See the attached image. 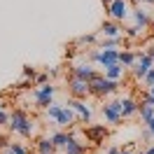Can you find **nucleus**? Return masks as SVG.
<instances>
[{"label": "nucleus", "mask_w": 154, "mask_h": 154, "mask_svg": "<svg viewBox=\"0 0 154 154\" xmlns=\"http://www.w3.org/2000/svg\"><path fill=\"white\" fill-rule=\"evenodd\" d=\"M72 122H75V110L63 105V110H61V115H58V119H56V124L58 126H70Z\"/></svg>", "instance_id": "obj_12"}, {"label": "nucleus", "mask_w": 154, "mask_h": 154, "mask_svg": "<svg viewBox=\"0 0 154 154\" xmlns=\"http://www.w3.org/2000/svg\"><path fill=\"white\" fill-rule=\"evenodd\" d=\"M135 58H138V54H133V51H119V66H124V68H133Z\"/></svg>", "instance_id": "obj_17"}, {"label": "nucleus", "mask_w": 154, "mask_h": 154, "mask_svg": "<svg viewBox=\"0 0 154 154\" xmlns=\"http://www.w3.org/2000/svg\"><path fill=\"white\" fill-rule=\"evenodd\" d=\"M145 128H147V131L152 133V138H154V119H152V122H147V124H145Z\"/></svg>", "instance_id": "obj_33"}, {"label": "nucleus", "mask_w": 154, "mask_h": 154, "mask_svg": "<svg viewBox=\"0 0 154 154\" xmlns=\"http://www.w3.org/2000/svg\"><path fill=\"white\" fill-rule=\"evenodd\" d=\"M68 107H72L77 115L82 117V122H84V124H89V122H91V107H89L87 103H82L79 98H72V100H68Z\"/></svg>", "instance_id": "obj_7"}, {"label": "nucleus", "mask_w": 154, "mask_h": 154, "mask_svg": "<svg viewBox=\"0 0 154 154\" xmlns=\"http://www.w3.org/2000/svg\"><path fill=\"white\" fill-rule=\"evenodd\" d=\"M10 128L14 131V133H19L21 138H30L33 131H35L30 117L26 115L23 110H12V112H10Z\"/></svg>", "instance_id": "obj_1"}, {"label": "nucleus", "mask_w": 154, "mask_h": 154, "mask_svg": "<svg viewBox=\"0 0 154 154\" xmlns=\"http://www.w3.org/2000/svg\"><path fill=\"white\" fill-rule=\"evenodd\" d=\"M56 145L51 143V138H40L38 140V154H54Z\"/></svg>", "instance_id": "obj_15"}, {"label": "nucleus", "mask_w": 154, "mask_h": 154, "mask_svg": "<svg viewBox=\"0 0 154 154\" xmlns=\"http://www.w3.org/2000/svg\"><path fill=\"white\" fill-rule=\"evenodd\" d=\"M138 33H140V28H138V26H131V28L126 30V35H128V38H135Z\"/></svg>", "instance_id": "obj_29"}, {"label": "nucleus", "mask_w": 154, "mask_h": 154, "mask_svg": "<svg viewBox=\"0 0 154 154\" xmlns=\"http://www.w3.org/2000/svg\"><path fill=\"white\" fill-rule=\"evenodd\" d=\"M115 91H117V82L107 79V77L98 75L96 79L89 82V94H94V96H107V94H115Z\"/></svg>", "instance_id": "obj_2"}, {"label": "nucleus", "mask_w": 154, "mask_h": 154, "mask_svg": "<svg viewBox=\"0 0 154 154\" xmlns=\"http://www.w3.org/2000/svg\"><path fill=\"white\" fill-rule=\"evenodd\" d=\"M122 75H124V66H119V63H117V66L105 68V77H107V79H112V82H117Z\"/></svg>", "instance_id": "obj_18"}, {"label": "nucleus", "mask_w": 154, "mask_h": 154, "mask_svg": "<svg viewBox=\"0 0 154 154\" xmlns=\"http://www.w3.org/2000/svg\"><path fill=\"white\" fill-rule=\"evenodd\" d=\"M23 75H26V77H30V79H33V77H38V75H35V70H33L30 66H23Z\"/></svg>", "instance_id": "obj_28"}, {"label": "nucleus", "mask_w": 154, "mask_h": 154, "mask_svg": "<svg viewBox=\"0 0 154 154\" xmlns=\"http://www.w3.org/2000/svg\"><path fill=\"white\" fill-rule=\"evenodd\" d=\"M147 94H149V96H154V87H149V89H147Z\"/></svg>", "instance_id": "obj_38"}, {"label": "nucleus", "mask_w": 154, "mask_h": 154, "mask_svg": "<svg viewBox=\"0 0 154 154\" xmlns=\"http://www.w3.org/2000/svg\"><path fill=\"white\" fill-rule=\"evenodd\" d=\"M103 117H105L110 124H117L122 119V100H110L103 105Z\"/></svg>", "instance_id": "obj_6"}, {"label": "nucleus", "mask_w": 154, "mask_h": 154, "mask_svg": "<svg viewBox=\"0 0 154 154\" xmlns=\"http://www.w3.org/2000/svg\"><path fill=\"white\" fill-rule=\"evenodd\" d=\"M103 2H105V5H110V2H112V0H103Z\"/></svg>", "instance_id": "obj_41"}, {"label": "nucleus", "mask_w": 154, "mask_h": 154, "mask_svg": "<svg viewBox=\"0 0 154 154\" xmlns=\"http://www.w3.org/2000/svg\"><path fill=\"white\" fill-rule=\"evenodd\" d=\"M143 2H149V5H154V0H143Z\"/></svg>", "instance_id": "obj_40"}, {"label": "nucleus", "mask_w": 154, "mask_h": 154, "mask_svg": "<svg viewBox=\"0 0 154 154\" xmlns=\"http://www.w3.org/2000/svg\"><path fill=\"white\" fill-rule=\"evenodd\" d=\"M103 68H110V66H117L119 63V51L117 49H100V61H98Z\"/></svg>", "instance_id": "obj_9"}, {"label": "nucleus", "mask_w": 154, "mask_h": 154, "mask_svg": "<svg viewBox=\"0 0 154 154\" xmlns=\"http://www.w3.org/2000/svg\"><path fill=\"white\" fill-rule=\"evenodd\" d=\"M133 19H135V26L140 30L147 28V26H152V19H149V14L145 10H133Z\"/></svg>", "instance_id": "obj_14"}, {"label": "nucleus", "mask_w": 154, "mask_h": 154, "mask_svg": "<svg viewBox=\"0 0 154 154\" xmlns=\"http://www.w3.org/2000/svg\"><path fill=\"white\" fill-rule=\"evenodd\" d=\"M54 91H56V89L51 87V84H45V87H40L38 91H35V105H38V107H42V110H47V107L51 105Z\"/></svg>", "instance_id": "obj_5"}, {"label": "nucleus", "mask_w": 154, "mask_h": 154, "mask_svg": "<svg viewBox=\"0 0 154 154\" xmlns=\"http://www.w3.org/2000/svg\"><path fill=\"white\" fill-rule=\"evenodd\" d=\"M138 107H140V103H135L133 98H122V117H133Z\"/></svg>", "instance_id": "obj_13"}, {"label": "nucleus", "mask_w": 154, "mask_h": 154, "mask_svg": "<svg viewBox=\"0 0 154 154\" xmlns=\"http://www.w3.org/2000/svg\"><path fill=\"white\" fill-rule=\"evenodd\" d=\"M149 138H152V133H149V131L145 128V131H143V140H149Z\"/></svg>", "instance_id": "obj_35"}, {"label": "nucleus", "mask_w": 154, "mask_h": 154, "mask_svg": "<svg viewBox=\"0 0 154 154\" xmlns=\"http://www.w3.org/2000/svg\"><path fill=\"white\" fill-rule=\"evenodd\" d=\"M138 115L143 117V122L147 124V122H152V119H154V107H152V105H145V103H140V107H138Z\"/></svg>", "instance_id": "obj_19"}, {"label": "nucleus", "mask_w": 154, "mask_h": 154, "mask_svg": "<svg viewBox=\"0 0 154 154\" xmlns=\"http://www.w3.org/2000/svg\"><path fill=\"white\" fill-rule=\"evenodd\" d=\"M147 54H149V58L154 61V45H152V47H147Z\"/></svg>", "instance_id": "obj_36"}, {"label": "nucleus", "mask_w": 154, "mask_h": 154, "mask_svg": "<svg viewBox=\"0 0 154 154\" xmlns=\"http://www.w3.org/2000/svg\"><path fill=\"white\" fill-rule=\"evenodd\" d=\"M117 45H122V38H107L103 45H100V49H115Z\"/></svg>", "instance_id": "obj_24"}, {"label": "nucleus", "mask_w": 154, "mask_h": 154, "mask_svg": "<svg viewBox=\"0 0 154 154\" xmlns=\"http://www.w3.org/2000/svg\"><path fill=\"white\" fill-rule=\"evenodd\" d=\"M84 149H87V147L82 143H77L75 138H70V143L66 145V154H84Z\"/></svg>", "instance_id": "obj_20"}, {"label": "nucleus", "mask_w": 154, "mask_h": 154, "mask_svg": "<svg viewBox=\"0 0 154 154\" xmlns=\"http://www.w3.org/2000/svg\"><path fill=\"white\" fill-rule=\"evenodd\" d=\"M47 79H49V75H38V77H35V82H38V84H42V87L47 84Z\"/></svg>", "instance_id": "obj_31"}, {"label": "nucleus", "mask_w": 154, "mask_h": 154, "mask_svg": "<svg viewBox=\"0 0 154 154\" xmlns=\"http://www.w3.org/2000/svg\"><path fill=\"white\" fill-rule=\"evenodd\" d=\"M70 94L75 98H84L89 94V82H82L77 77H70Z\"/></svg>", "instance_id": "obj_10"}, {"label": "nucleus", "mask_w": 154, "mask_h": 154, "mask_svg": "<svg viewBox=\"0 0 154 154\" xmlns=\"http://www.w3.org/2000/svg\"><path fill=\"white\" fill-rule=\"evenodd\" d=\"M5 154H28V149L19 143H10V147L5 149Z\"/></svg>", "instance_id": "obj_22"}, {"label": "nucleus", "mask_w": 154, "mask_h": 154, "mask_svg": "<svg viewBox=\"0 0 154 154\" xmlns=\"http://www.w3.org/2000/svg\"><path fill=\"white\" fill-rule=\"evenodd\" d=\"M0 124H7V126H10V115L2 110V105H0Z\"/></svg>", "instance_id": "obj_26"}, {"label": "nucleus", "mask_w": 154, "mask_h": 154, "mask_svg": "<svg viewBox=\"0 0 154 154\" xmlns=\"http://www.w3.org/2000/svg\"><path fill=\"white\" fill-rule=\"evenodd\" d=\"M103 35L105 38H122V28L117 26L115 21H105L103 23Z\"/></svg>", "instance_id": "obj_16"}, {"label": "nucleus", "mask_w": 154, "mask_h": 154, "mask_svg": "<svg viewBox=\"0 0 154 154\" xmlns=\"http://www.w3.org/2000/svg\"><path fill=\"white\" fill-rule=\"evenodd\" d=\"M72 77H77V79H82V82H91V79H96V72H94V68L89 66H75L72 68Z\"/></svg>", "instance_id": "obj_8"}, {"label": "nucleus", "mask_w": 154, "mask_h": 154, "mask_svg": "<svg viewBox=\"0 0 154 154\" xmlns=\"http://www.w3.org/2000/svg\"><path fill=\"white\" fill-rule=\"evenodd\" d=\"M143 154H154V145H152V147H147V149H145Z\"/></svg>", "instance_id": "obj_37"}, {"label": "nucleus", "mask_w": 154, "mask_h": 154, "mask_svg": "<svg viewBox=\"0 0 154 154\" xmlns=\"http://www.w3.org/2000/svg\"><path fill=\"white\" fill-rule=\"evenodd\" d=\"M143 84H145V87H147V89H149V87H154V68H152V70H149V72H147V75H145Z\"/></svg>", "instance_id": "obj_25"}, {"label": "nucleus", "mask_w": 154, "mask_h": 154, "mask_svg": "<svg viewBox=\"0 0 154 154\" xmlns=\"http://www.w3.org/2000/svg\"><path fill=\"white\" fill-rule=\"evenodd\" d=\"M94 40H96V38H94V35H82V38L77 40V42H79V45H91Z\"/></svg>", "instance_id": "obj_27"}, {"label": "nucleus", "mask_w": 154, "mask_h": 154, "mask_svg": "<svg viewBox=\"0 0 154 154\" xmlns=\"http://www.w3.org/2000/svg\"><path fill=\"white\" fill-rule=\"evenodd\" d=\"M84 133H87V140H91V143L96 145V143H100V140L107 135V126L105 124H103V126H87Z\"/></svg>", "instance_id": "obj_11"}, {"label": "nucleus", "mask_w": 154, "mask_h": 154, "mask_svg": "<svg viewBox=\"0 0 154 154\" xmlns=\"http://www.w3.org/2000/svg\"><path fill=\"white\" fill-rule=\"evenodd\" d=\"M107 14L112 17V21H124L128 14H131V7L126 0H112L107 5Z\"/></svg>", "instance_id": "obj_4"}, {"label": "nucleus", "mask_w": 154, "mask_h": 154, "mask_svg": "<svg viewBox=\"0 0 154 154\" xmlns=\"http://www.w3.org/2000/svg\"><path fill=\"white\" fill-rule=\"evenodd\" d=\"M152 68H154V61L149 58V54L145 51V54H138V58H135V63H133L131 70H133V77H135V79H140V82H143L145 75H147Z\"/></svg>", "instance_id": "obj_3"}, {"label": "nucleus", "mask_w": 154, "mask_h": 154, "mask_svg": "<svg viewBox=\"0 0 154 154\" xmlns=\"http://www.w3.org/2000/svg\"><path fill=\"white\" fill-rule=\"evenodd\" d=\"M122 154H131V149H122Z\"/></svg>", "instance_id": "obj_39"}, {"label": "nucleus", "mask_w": 154, "mask_h": 154, "mask_svg": "<svg viewBox=\"0 0 154 154\" xmlns=\"http://www.w3.org/2000/svg\"><path fill=\"white\" fill-rule=\"evenodd\" d=\"M7 147H10L7 138H5V135H0V149H7Z\"/></svg>", "instance_id": "obj_32"}, {"label": "nucleus", "mask_w": 154, "mask_h": 154, "mask_svg": "<svg viewBox=\"0 0 154 154\" xmlns=\"http://www.w3.org/2000/svg\"><path fill=\"white\" fill-rule=\"evenodd\" d=\"M91 61H96V63L100 61V47H98V49H91Z\"/></svg>", "instance_id": "obj_30"}, {"label": "nucleus", "mask_w": 154, "mask_h": 154, "mask_svg": "<svg viewBox=\"0 0 154 154\" xmlns=\"http://www.w3.org/2000/svg\"><path fill=\"white\" fill-rule=\"evenodd\" d=\"M61 110H63V105H56V103H51V105L47 107V117L56 122V119H58V115H61Z\"/></svg>", "instance_id": "obj_23"}, {"label": "nucleus", "mask_w": 154, "mask_h": 154, "mask_svg": "<svg viewBox=\"0 0 154 154\" xmlns=\"http://www.w3.org/2000/svg\"><path fill=\"white\" fill-rule=\"evenodd\" d=\"M105 154H122V149H119V147H112V149H107Z\"/></svg>", "instance_id": "obj_34"}, {"label": "nucleus", "mask_w": 154, "mask_h": 154, "mask_svg": "<svg viewBox=\"0 0 154 154\" xmlns=\"http://www.w3.org/2000/svg\"><path fill=\"white\" fill-rule=\"evenodd\" d=\"M70 138H72V135H68V133H54L51 135V143L56 145V147H63V149H66V145L70 143Z\"/></svg>", "instance_id": "obj_21"}]
</instances>
